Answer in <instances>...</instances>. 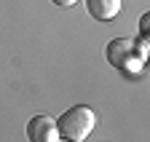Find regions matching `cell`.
<instances>
[{
  "instance_id": "obj_6",
  "label": "cell",
  "mask_w": 150,
  "mask_h": 142,
  "mask_svg": "<svg viewBox=\"0 0 150 142\" xmlns=\"http://www.w3.org/2000/svg\"><path fill=\"white\" fill-rule=\"evenodd\" d=\"M54 6H62V8H67V6H72V3H78V0H51Z\"/></svg>"
},
{
  "instance_id": "obj_2",
  "label": "cell",
  "mask_w": 150,
  "mask_h": 142,
  "mask_svg": "<svg viewBox=\"0 0 150 142\" xmlns=\"http://www.w3.org/2000/svg\"><path fill=\"white\" fill-rule=\"evenodd\" d=\"M105 57H107V62L115 67V70H126L131 62L137 59L134 40H129V38H115V40H110L107 48H105ZM139 62H142V59H139Z\"/></svg>"
},
{
  "instance_id": "obj_1",
  "label": "cell",
  "mask_w": 150,
  "mask_h": 142,
  "mask_svg": "<svg viewBox=\"0 0 150 142\" xmlns=\"http://www.w3.org/2000/svg\"><path fill=\"white\" fill-rule=\"evenodd\" d=\"M94 123H97V115H94L91 107H86V105H72V107H67L59 115L56 129H59V137L67 139V142H83L94 131Z\"/></svg>"
},
{
  "instance_id": "obj_3",
  "label": "cell",
  "mask_w": 150,
  "mask_h": 142,
  "mask_svg": "<svg viewBox=\"0 0 150 142\" xmlns=\"http://www.w3.org/2000/svg\"><path fill=\"white\" fill-rule=\"evenodd\" d=\"M27 139L30 142H59V129H56V121L48 115H35L27 123Z\"/></svg>"
},
{
  "instance_id": "obj_7",
  "label": "cell",
  "mask_w": 150,
  "mask_h": 142,
  "mask_svg": "<svg viewBox=\"0 0 150 142\" xmlns=\"http://www.w3.org/2000/svg\"><path fill=\"white\" fill-rule=\"evenodd\" d=\"M64 142H67V139H64Z\"/></svg>"
},
{
  "instance_id": "obj_5",
  "label": "cell",
  "mask_w": 150,
  "mask_h": 142,
  "mask_svg": "<svg viewBox=\"0 0 150 142\" xmlns=\"http://www.w3.org/2000/svg\"><path fill=\"white\" fill-rule=\"evenodd\" d=\"M142 24H139V30H142V38L147 35V22H150V13H142V19H139Z\"/></svg>"
},
{
  "instance_id": "obj_4",
  "label": "cell",
  "mask_w": 150,
  "mask_h": 142,
  "mask_svg": "<svg viewBox=\"0 0 150 142\" xmlns=\"http://www.w3.org/2000/svg\"><path fill=\"white\" fill-rule=\"evenodd\" d=\"M83 3H86V11L97 22H110L121 11V0H83Z\"/></svg>"
}]
</instances>
